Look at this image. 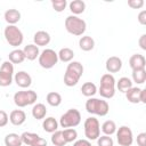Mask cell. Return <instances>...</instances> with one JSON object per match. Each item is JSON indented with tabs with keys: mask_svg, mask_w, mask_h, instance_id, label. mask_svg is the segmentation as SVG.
Listing matches in <instances>:
<instances>
[{
	"mask_svg": "<svg viewBox=\"0 0 146 146\" xmlns=\"http://www.w3.org/2000/svg\"><path fill=\"white\" fill-rule=\"evenodd\" d=\"M50 39H51L50 34L47 31H42V30L35 32L33 35V41H34V44L36 47H43V46L49 44Z\"/></svg>",
	"mask_w": 146,
	"mask_h": 146,
	"instance_id": "cell-14",
	"label": "cell"
},
{
	"mask_svg": "<svg viewBox=\"0 0 146 146\" xmlns=\"http://www.w3.org/2000/svg\"><path fill=\"white\" fill-rule=\"evenodd\" d=\"M79 47L83 51H90L95 47V40L90 35H82L79 40Z\"/></svg>",
	"mask_w": 146,
	"mask_h": 146,
	"instance_id": "cell-21",
	"label": "cell"
},
{
	"mask_svg": "<svg viewBox=\"0 0 146 146\" xmlns=\"http://www.w3.org/2000/svg\"><path fill=\"white\" fill-rule=\"evenodd\" d=\"M128 6L132 9H140L144 6V1L143 0H129Z\"/></svg>",
	"mask_w": 146,
	"mask_h": 146,
	"instance_id": "cell-38",
	"label": "cell"
},
{
	"mask_svg": "<svg viewBox=\"0 0 146 146\" xmlns=\"http://www.w3.org/2000/svg\"><path fill=\"white\" fill-rule=\"evenodd\" d=\"M81 92H82L83 96L90 98V97H92V96L96 95V92H97V87H96V84L92 83V82H86V83H83L82 87H81Z\"/></svg>",
	"mask_w": 146,
	"mask_h": 146,
	"instance_id": "cell-27",
	"label": "cell"
},
{
	"mask_svg": "<svg viewBox=\"0 0 146 146\" xmlns=\"http://www.w3.org/2000/svg\"><path fill=\"white\" fill-rule=\"evenodd\" d=\"M38 95L34 90H21L14 95V103L17 107H26L36 102Z\"/></svg>",
	"mask_w": 146,
	"mask_h": 146,
	"instance_id": "cell-7",
	"label": "cell"
},
{
	"mask_svg": "<svg viewBox=\"0 0 146 146\" xmlns=\"http://www.w3.org/2000/svg\"><path fill=\"white\" fill-rule=\"evenodd\" d=\"M26 120V114L23 110H14L9 114V121L11 124L18 127L22 125Z\"/></svg>",
	"mask_w": 146,
	"mask_h": 146,
	"instance_id": "cell-16",
	"label": "cell"
},
{
	"mask_svg": "<svg viewBox=\"0 0 146 146\" xmlns=\"http://www.w3.org/2000/svg\"><path fill=\"white\" fill-rule=\"evenodd\" d=\"M140 103H143V104L146 103V89L140 90Z\"/></svg>",
	"mask_w": 146,
	"mask_h": 146,
	"instance_id": "cell-44",
	"label": "cell"
},
{
	"mask_svg": "<svg viewBox=\"0 0 146 146\" xmlns=\"http://www.w3.org/2000/svg\"><path fill=\"white\" fill-rule=\"evenodd\" d=\"M68 8H70L71 13L74 16H76V15L82 14L86 10V2L82 0H73L68 3Z\"/></svg>",
	"mask_w": 146,
	"mask_h": 146,
	"instance_id": "cell-23",
	"label": "cell"
},
{
	"mask_svg": "<svg viewBox=\"0 0 146 146\" xmlns=\"http://www.w3.org/2000/svg\"><path fill=\"white\" fill-rule=\"evenodd\" d=\"M86 111L90 114H94V115L105 116L110 112V105L104 99L90 97L86 102Z\"/></svg>",
	"mask_w": 146,
	"mask_h": 146,
	"instance_id": "cell-2",
	"label": "cell"
},
{
	"mask_svg": "<svg viewBox=\"0 0 146 146\" xmlns=\"http://www.w3.org/2000/svg\"><path fill=\"white\" fill-rule=\"evenodd\" d=\"M97 145L98 146H114L113 138L111 136H99L97 138Z\"/></svg>",
	"mask_w": 146,
	"mask_h": 146,
	"instance_id": "cell-36",
	"label": "cell"
},
{
	"mask_svg": "<svg viewBox=\"0 0 146 146\" xmlns=\"http://www.w3.org/2000/svg\"><path fill=\"white\" fill-rule=\"evenodd\" d=\"M73 146H92V145L88 139H78L74 141Z\"/></svg>",
	"mask_w": 146,
	"mask_h": 146,
	"instance_id": "cell-40",
	"label": "cell"
},
{
	"mask_svg": "<svg viewBox=\"0 0 146 146\" xmlns=\"http://www.w3.org/2000/svg\"><path fill=\"white\" fill-rule=\"evenodd\" d=\"M65 29L70 34L80 36L86 32L87 23H86V21H83L82 18H80L78 16L70 15L65 18Z\"/></svg>",
	"mask_w": 146,
	"mask_h": 146,
	"instance_id": "cell-4",
	"label": "cell"
},
{
	"mask_svg": "<svg viewBox=\"0 0 146 146\" xmlns=\"http://www.w3.org/2000/svg\"><path fill=\"white\" fill-rule=\"evenodd\" d=\"M9 62L14 65V64H21L25 60V56L23 52V49H14L9 52L8 55Z\"/></svg>",
	"mask_w": 146,
	"mask_h": 146,
	"instance_id": "cell-24",
	"label": "cell"
},
{
	"mask_svg": "<svg viewBox=\"0 0 146 146\" xmlns=\"http://www.w3.org/2000/svg\"><path fill=\"white\" fill-rule=\"evenodd\" d=\"M58 60L63 62V63H70L72 62L73 57H74V51L71 48L64 47L58 51Z\"/></svg>",
	"mask_w": 146,
	"mask_h": 146,
	"instance_id": "cell-25",
	"label": "cell"
},
{
	"mask_svg": "<svg viewBox=\"0 0 146 146\" xmlns=\"http://www.w3.org/2000/svg\"><path fill=\"white\" fill-rule=\"evenodd\" d=\"M46 99H47V103L52 107H57L62 104V96H60V94H58L56 91L48 92Z\"/></svg>",
	"mask_w": 146,
	"mask_h": 146,
	"instance_id": "cell-30",
	"label": "cell"
},
{
	"mask_svg": "<svg viewBox=\"0 0 146 146\" xmlns=\"http://www.w3.org/2000/svg\"><path fill=\"white\" fill-rule=\"evenodd\" d=\"M115 87L117 88L120 92H125L128 89L132 87V81L127 76H122L119 79L117 82H115Z\"/></svg>",
	"mask_w": 146,
	"mask_h": 146,
	"instance_id": "cell-28",
	"label": "cell"
},
{
	"mask_svg": "<svg viewBox=\"0 0 146 146\" xmlns=\"http://www.w3.org/2000/svg\"><path fill=\"white\" fill-rule=\"evenodd\" d=\"M138 43L140 46V48L143 50H146V34H141L139 40H138Z\"/></svg>",
	"mask_w": 146,
	"mask_h": 146,
	"instance_id": "cell-42",
	"label": "cell"
},
{
	"mask_svg": "<svg viewBox=\"0 0 146 146\" xmlns=\"http://www.w3.org/2000/svg\"><path fill=\"white\" fill-rule=\"evenodd\" d=\"M140 90H141V88H138V87H131L130 89H128L124 92L127 100L131 104L140 103Z\"/></svg>",
	"mask_w": 146,
	"mask_h": 146,
	"instance_id": "cell-17",
	"label": "cell"
},
{
	"mask_svg": "<svg viewBox=\"0 0 146 146\" xmlns=\"http://www.w3.org/2000/svg\"><path fill=\"white\" fill-rule=\"evenodd\" d=\"M8 121H9V116L8 114L3 111V110H0V128H3L8 124Z\"/></svg>",
	"mask_w": 146,
	"mask_h": 146,
	"instance_id": "cell-37",
	"label": "cell"
},
{
	"mask_svg": "<svg viewBox=\"0 0 146 146\" xmlns=\"http://www.w3.org/2000/svg\"><path fill=\"white\" fill-rule=\"evenodd\" d=\"M105 67L110 74L117 73L122 68V60H121V58H119L116 56H111L110 58H107V60L105 63Z\"/></svg>",
	"mask_w": 146,
	"mask_h": 146,
	"instance_id": "cell-13",
	"label": "cell"
},
{
	"mask_svg": "<svg viewBox=\"0 0 146 146\" xmlns=\"http://www.w3.org/2000/svg\"><path fill=\"white\" fill-rule=\"evenodd\" d=\"M139 24L141 25H146V10H141L139 14H138V17H137Z\"/></svg>",
	"mask_w": 146,
	"mask_h": 146,
	"instance_id": "cell-41",
	"label": "cell"
},
{
	"mask_svg": "<svg viewBox=\"0 0 146 146\" xmlns=\"http://www.w3.org/2000/svg\"><path fill=\"white\" fill-rule=\"evenodd\" d=\"M51 143L54 146H65L67 143L65 141L64 137H63V133L60 130H57L55 132L51 133Z\"/></svg>",
	"mask_w": 146,
	"mask_h": 146,
	"instance_id": "cell-34",
	"label": "cell"
},
{
	"mask_svg": "<svg viewBox=\"0 0 146 146\" xmlns=\"http://www.w3.org/2000/svg\"><path fill=\"white\" fill-rule=\"evenodd\" d=\"M5 145L6 146H22L23 141H22L21 135L15 133V132L8 133L5 137Z\"/></svg>",
	"mask_w": 146,
	"mask_h": 146,
	"instance_id": "cell-26",
	"label": "cell"
},
{
	"mask_svg": "<svg viewBox=\"0 0 146 146\" xmlns=\"http://www.w3.org/2000/svg\"><path fill=\"white\" fill-rule=\"evenodd\" d=\"M58 122L55 117L52 116H49V117H46L43 119V122H42V128L46 132H49V133H52L55 131L58 130Z\"/></svg>",
	"mask_w": 146,
	"mask_h": 146,
	"instance_id": "cell-20",
	"label": "cell"
},
{
	"mask_svg": "<svg viewBox=\"0 0 146 146\" xmlns=\"http://www.w3.org/2000/svg\"><path fill=\"white\" fill-rule=\"evenodd\" d=\"M3 17H5V21L8 23V25H15L21 21V13L17 9L11 8L5 11Z\"/></svg>",
	"mask_w": 146,
	"mask_h": 146,
	"instance_id": "cell-18",
	"label": "cell"
},
{
	"mask_svg": "<svg viewBox=\"0 0 146 146\" xmlns=\"http://www.w3.org/2000/svg\"><path fill=\"white\" fill-rule=\"evenodd\" d=\"M3 35H5L6 41L9 43V46L15 47V48L21 46L23 43V40H24L23 32L16 25H7L5 27Z\"/></svg>",
	"mask_w": 146,
	"mask_h": 146,
	"instance_id": "cell-6",
	"label": "cell"
},
{
	"mask_svg": "<svg viewBox=\"0 0 146 146\" xmlns=\"http://www.w3.org/2000/svg\"><path fill=\"white\" fill-rule=\"evenodd\" d=\"M146 81V70H135L132 71V82L137 84H143Z\"/></svg>",
	"mask_w": 146,
	"mask_h": 146,
	"instance_id": "cell-32",
	"label": "cell"
},
{
	"mask_svg": "<svg viewBox=\"0 0 146 146\" xmlns=\"http://www.w3.org/2000/svg\"><path fill=\"white\" fill-rule=\"evenodd\" d=\"M14 80H15L16 84H17L19 88H23V89L29 88V87L32 84V78H31V75H30L27 72H25V71H18V72L15 74Z\"/></svg>",
	"mask_w": 146,
	"mask_h": 146,
	"instance_id": "cell-12",
	"label": "cell"
},
{
	"mask_svg": "<svg viewBox=\"0 0 146 146\" xmlns=\"http://www.w3.org/2000/svg\"><path fill=\"white\" fill-rule=\"evenodd\" d=\"M116 140L120 146H131L133 143L132 130L128 125H121L116 129Z\"/></svg>",
	"mask_w": 146,
	"mask_h": 146,
	"instance_id": "cell-11",
	"label": "cell"
},
{
	"mask_svg": "<svg viewBox=\"0 0 146 146\" xmlns=\"http://www.w3.org/2000/svg\"><path fill=\"white\" fill-rule=\"evenodd\" d=\"M14 79V65L6 60L0 67V87H8L11 84Z\"/></svg>",
	"mask_w": 146,
	"mask_h": 146,
	"instance_id": "cell-10",
	"label": "cell"
},
{
	"mask_svg": "<svg viewBox=\"0 0 146 146\" xmlns=\"http://www.w3.org/2000/svg\"><path fill=\"white\" fill-rule=\"evenodd\" d=\"M51 6L52 9L57 13H62L65 10L66 6H67V1L66 0H52L51 1Z\"/></svg>",
	"mask_w": 146,
	"mask_h": 146,
	"instance_id": "cell-35",
	"label": "cell"
},
{
	"mask_svg": "<svg viewBox=\"0 0 146 146\" xmlns=\"http://www.w3.org/2000/svg\"><path fill=\"white\" fill-rule=\"evenodd\" d=\"M47 115V107L44 104L42 103H38L34 104V106L32 107V116L36 120H43Z\"/></svg>",
	"mask_w": 146,
	"mask_h": 146,
	"instance_id": "cell-22",
	"label": "cell"
},
{
	"mask_svg": "<svg viewBox=\"0 0 146 146\" xmlns=\"http://www.w3.org/2000/svg\"><path fill=\"white\" fill-rule=\"evenodd\" d=\"M115 78L113 76V74L106 73L104 75H102L100 78V86L97 92H99V95L105 98V99H111L114 97L115 95Z\"/></svg>",
	"mask_w": 146,
	"mask_h": 146,
	"instance_id": "cell-3",
	"label": "cell"
},
{
	"mask_svg": "<svg viewBox=\"0 0 146 146\" xmlns=\"http://www.w3.org/2000/svg\"><path fill=\"white\" fill-rule=\"evenodd\" d=\"M83 74V65L80 62L73 60L66 67L64 74V83L67 87H74Z\"/></svg>",
	"mask_w": 146,
	"mask_h": 146,
	"instance_id": "cell-1",
	"label": "cell"
},
{
	"mask_svg": "<svg viewBox=\"0 0 146 146\" xmlns=\"http://www.w3.org/2000/svg\"><path fill=\"white\" fill-rule=\"evenodd\" d=\"M116 123L113 120H107L102 124V131L104 132V135L106 136H112L116 132Z\"/></svg>",
	"mask_w": 146,
	"mask_h": 146,
	"instance_id": "cell-29",
	"label": "cell"
},
{
	"mask_svg": "<svg viewBox=\"0 0 146 146\" xmlns=\"http://www.w3.org/2000/svg\"><path fill=\"white\" fill-rule=\"evenodd\" d=\"M129 66L131 67L132 71H135V70H143L146 66V59H145V57L143 55L135 54L129 59Z\"/></svg>",
	"mask_w": 146,
	"mask_h": 146,
	"instance_id": "cell-15",
	"label": "cell"
},
{
	"mask_svg": "<svg viewBox=\"0 0 146 146\" xmlns=\"http://www.w3.org/2000/svg\"><path fill=\"white\" fill-rule=\"evenodd\" d=\"M32 146H47V140L44 138H42V137H39L36 139V141Z\"/></svg>",
	"mask_w": 146,
	"mask_h": 146,
	"instance_id": "cell-43",
	"label": "cell"
},
{
	"mask_svg": "<svg viewBox=\"0 0 146 146\" xmlns=\"http://www.w3.org/2000/svg\"><path fill=\"white\" fill-rule=\"evenodd\" d=\"M40 136L38 135V133H34V132H23L22 135H21V138H22V141H23V144L24 145H26V146H32L35 141H36V139L39 138Z\"/></svg>",
	"mask_w": 146,
	"mask_h": 146,
	"instance_id": "cell-31",
	"label": "cell"
},
{
	"mask_svg": "<svg viewBox=\"0 0 146 146\" xmlns=\"http://www.w3.org/2000/svg\"><path fill=\"white\" fill-rule=\"evenodd\" d=\"M38 59H39V65L42 68L49 70V68H52L57 64L58 55H57V52L54 49L47 48V49H44V50H42L40 52Z\"/></svg>",
	"mask_w": 146,
	"mask_h": 146,
	"instance_id": "cell-9",
	"label": "cell"
},
{
	"mask_svg": "<svg viewBox=\"0 0 146 146\" xmlns=\"http://www.w3.org/2000/svg\"><path fill=\"white\" fill-rule=\"evenodd\" d=\"M23 52H24V56H25V59H29V60H34L39 57L40 55V51H39V47H36L34 43H31V44H27L24 47L23 49Z\"/></svg>",
	"mask_w": 146,
	"mask_h": 146,
	"instance_id": "cell-19",
	"label": "cell"
},
{
	"mask_svg": "<svg viewBox=\"0 0 146 146\" xmlns=\"http://www.w3.org/2000/svg\"><path fill=\"white\" fill-rule=\"evenodd\" d=\"M81 122V113L76 108H70L67 110L59 119L58 124L62 128H74L78 127Z\"/></svg>",
	"mask_w": 146,
	"mask_h": 146,
	"instance_id": "cell-5",
	"label": "cell"
},
{
	"mask_svg": "<svg viewBox=\"0 0 146 146\" xmlns=\"http://www.w3.org/2000/svg\"><path fill=\"white\" fill-rule=\"evenodd\" d=\"M137 145L138 146H146V132H140L137 136Z\"/></svg>",
	"mask_w": 146,
	"mask_h": 146,
	"instance_id": "cell-39",
	"label": "cell"
},
{
	"mask_svg": "<svg viewBox=\"0 0 146 146\" xmlns=\"http://www.w3.org/2000/svg\"><path fill=\"white\" fill-rule=\"evenodd\" d=\"M83 129H84V136L87 137L88 140H97V138L100 136L99 121H98V119H96L94 116L86 119Z\"/></svg>",
	"mask_w": 146,
	"mask_h": 146,
	"instance_id": "cell-8",
	"label": "cell"
},
{
	"mask_svg": "<svg viewBox=\"0 0 146 146\" xmlns=\"http://www.w3.org/2000/svg\"><path fill=\"white\" fill-rule=\"evenodd\" d=\"M62 133H63V137H64V139H65V141H66L67 144L75 141L76 138H78V132H76V130H75L74 128L64 129V130L62 131Z\"/></svg>",
	"mask_w": 146,
	"mask_h": 146,
	"instance_id": "cell-33",
	"label": "cell"
}]
</instances>
